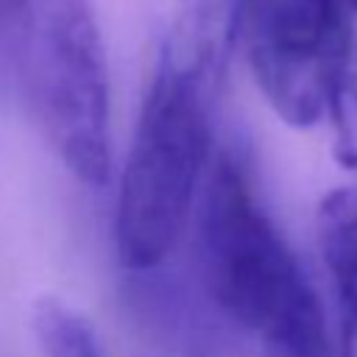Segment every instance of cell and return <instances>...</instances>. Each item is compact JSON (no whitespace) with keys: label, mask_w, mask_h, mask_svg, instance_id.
I'll return each mask as SVG.
<instances>
[{"label":"cell","mask_w":357,"mask_h":357,"mask_svg":"<svg viewBox=\"0 0 357 357\" xmlns=\"http://www.w3.org/2000/svg\"><path fill=\"white\" fill-rule=\"evenodd\" d=\"M343 357H357V335H343Z\"/></svg>","instance_id":"obj_8"},{"label":"cell","mask_w":357,"mask_h":357,"mask_svg":"<svg viewBox=\"0 0 357 357\" xmlns=\"http://www.w3.org/2000/svg\"><path fill=\"white\" fill-rule=\"evenodd\" d=\"M231 28L271 109L296 128L329 114L340 0H231Z\"/></svg>","instance_id":"obj_4"},{"label":"cell","mask_w":357,"mask_h":357,"mask_svg":"<svg viewBox=\"0 0 357 357\" xmlns=\"http://www.w3.org/2000/svg\"><path fill=\"white\" fill-rule=\"evenodd\" d=\"M218 47L198 8L165 36L123 165L114 248L131 271L159 265L178 243L215 159Z\"/></svg>","instance_id":"obj_1"},{"label":"cell","mask_w":357,"mask_h":357,"mask_svg":"<svg viewBox=\"0 0 357 357\" xmlns=\"http://www.w3.org/2000/svg\"><path fill=\"white\" fill-rule=\"evenodd\" d=\"M0 45L39 131L84 184L112 170V92L89 0H0Z\"/></svg>","instance_id":"obj_3"},{"label":"cell","mask_w":357,"mask_h":357,"mask_svg":"<svg viewBox=\"0 0 357 357\" xmlns=\"http://www.w3.org/2000/svg\"><path fill=\"white\" fill-rule=\"evenodd\" d=\"M318 248L340 307V335H357V184L321 201Z\"/></svg>","instance_id":"obj_5"},{"label":"cell","mask_w":357,"mask_h":357,"mask_svg":"<svg viewBox=\"0 0 357 357\" xmlns=\"http://www.w3.org/2000/svg\"><path fill=\"white\" fill-rule=\"evenodd\" d=\"M33 335L42 357H106L92 324L59 298H39Z\"/></svg>","instance_id":"obj_7"},{"label":"cell","mask_w":357,"mask_h":357,"mask_svg":"<svg viewBox=\"0 0 357 357\" xmlns=\"http://www.w3.org/2000/svg\"><path fill=\"white\" fill-rule=\"evenodd\" d=\"M198 259L212 301L276 354H329L321 301L234 151L215 153L209 165L198 209Z\"/></svg>","instance_id":"obj_2"},{"label":"cell","mask_w":357,"mask_h":357,"mask_svg":"<svg viewBox=\"0 0 357 357\" xmlns=\"http://www.w3.org/2000/svg\"><path fill=\"white\" fill-rule=\"evenodd\" d=\"M326 117L335 162L357 170V0H340V47Z\"/></svg>","instance_id":"obj_6"}]
</instances>
